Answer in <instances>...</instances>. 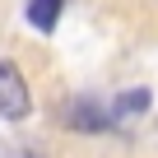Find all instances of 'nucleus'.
<instances>
[{
    "instance_id": "f257e3e1",
    "label": "nucleus",
    "mask_w": 158,
    "mask_h": 158,
    "mask_svg": "<svg viewBox=\"0 0 158 158\" xmlns=\"http://www.w3.org/2000/svg\"><path fill=\"white\" fill-rule=\"evenodd\" d=\"M33 112V98H28V79L14 60H0V116L5 121H23Z\"/></svg>"
},
{
    "instance_id": "20e7f679",
    "label": "nucleus",
    "mask_w": 158,
    "mask_h": 158,
    "mask_svg": "<svg viewBox=\"0 0 158 158\" xmlns=\"http://www.w3.org/2000/svg\"><path fill=\"white\" fill-rule=\"evenodd\" d=\"M149 102H153V98H149V89H126V93L116 98V107H112V112H116V116H139V112H149Z\"/></svg>"
},
{
    "instance_id": "7ed1b4c3",
    "label": "nucleus",
    "mask_w": 158,
    "mask_h": 158,
    "mask_svg": "<svg viewBox=\"0 0 158 158\" xmlns=\"http://www.w3.org/2000/svg\"><path fill=\"white\" fill-rule=\"evenodd\" d=\"M60 5H65V0H33V5H28V23L37 33H51L56 19H60Z\"/></svg>"
},
{
    "instance_id": "f03ea898",
    "label": "nucleus",
    "mask_w": 158,
    "mask_h": 158,
    "mask_svg": "<svg viewBox=\"0 0 158 158\" xmlns=\"http://www.w3.org/2000/svg\"><path fill=\"white\" fill-rule=\"evenodd\" d=\"M65 126H70V130H84V135H98V130L112 126V116H107L93 98H74V102L65 107Z\"/></svg>"
}]
</instances>
